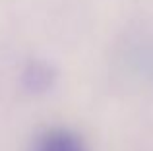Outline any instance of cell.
<instances>
[{"label": "cell", "instance_id": "obj_1", "mask_svg": "<svg viewBox=\"0 0 153 151\" xmlns=\"http://www.w3.org/2000/svg\"><path fill=\"white\" fill-rule=\"evenodd\" d=\"M33 151H85L79 136L64 128H52L37 138Z\"/></svg>", "mask_w": 153, "mask_h": 151}]
</instances>
